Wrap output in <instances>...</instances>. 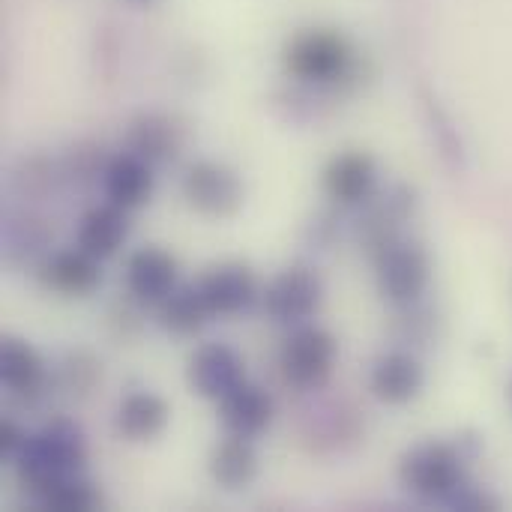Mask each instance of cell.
<instances>
[{"instance_id":"6da1fadb","label":"cell","mask_w":512,"mask_h":512,"mask_svg":"<svg viewBox=\"0 0 512 512\" xmlns=\"http://www.w3.org/2000/svg\"><path fill=\"white\" fill-rule=\"evenodd\" d=\"M483 453L477 432H462L453 441H423L399 462L402 489L423 504H444L471 480L468 471Z\"/></svg>"},{"instance_id":"7a4b0ae2","label":"cell","mask_w":512,"mask_h":512,"mask_svg":"<svg viewBox=\"0 0 512 512\" xmlns=\"http://www.w3.org/2000/svg\"><path fill=\"white\" fill-rule=\"evenodd\" d=\"M87 465V438L81 426L69 417L48 420L39 432H33L24 450L15 459L18 483L42 501L57 483L81 474Z\"/></svg>"},{"instance_id":"3957f363","label":"cell","mask_w":512,"mask_h":512,"mask_svg":"<svg viewBox=\"0 0 512 512\" xmlns=\"http://www.w3.org/2000/svg\"><path fill=\"white\" fill-rule=\"evenodd\" d=\"M282 60L288 75L321 87H339L357 72L354 45L339 30H327V27H312L291 36Z\"/></svg>"},{"instance_id":"277c9868","label":"cell","mask_w":512,"mask_h":512,"mask_svg":"<svg viewBox=\"0 0 512 512\" xmlns=\"http://www.w3.org/2000/svg\"><path fill=\"white\" fill-rule=\"evenodd\" d=\"M375 282L378 294L396 309L420 303L432 282V255L423 243L399 237L375 255Z\"/></svg>"},{"instance_id":"5b68a950","label":"cell","mask_w":512,"mask_h":512,"mask_svg":"<svg viewBox=\"0 0 512 512\" xmlns=\"http://www.w3.org/2000/svg\"><path fill=\"white\" fill-rule=\"evenodd\" d=\"M336 354H339V345L333 333L315 324H300L288 333L279 351V372L285 384L297 390H318L333 375Z\"/></svg>"},{"instance_id":"8992f818","label":"cell","mask_w":512,"mask_h":512,"mask_svg":"<svg viewBox=\"0 0 512 512\" xmlns=\"http://www.w3.org/2000/svg\"><path fill=\"white\" fill-rule=\"evenodd\" d=\"M321 300H324V282L306 264L282 270L261 291V306H264L267 318L282 327L309 324V318L321 309Z\"/></svg>"},{"instance_id":"52a82bcc","label":"cell","mask_w":512,"mask_h":512,"mask_svg":"<svg viewBox=\"0 0 512 512\" xmlns=\"http://www.w3.org/2000/svg\"><path fill=\"white\" fill-rule=\"evenodd\" d=\"M183 195L195 213L210 216V219H228L243 207L246 186L234 168L213 162V159H201L186 168Z\"/></svg>"},{"instance_id":"ba28073f","label":"cell","mask_w":512,"mask_h":512,"mask_svg":"<svg viewBox=\"0 0 512 512\" xmlns=\"http://www.w3.org/2000/svg\"><path fill=\"white\" fill-rule=\"evenodd\" d=\"M363 216L357 222V243L375 258L387 243L402 237L405 222H411L417 210V192L405 183H396L384 192H375L363 204Z\"/></svg>"},{"instance_id":"9c48e42d","label":"cell","mask_w":512,"mask_h":512,"mask_svg":"<svg viewBox=\"0 0 512 512\" xmlns=\"http://www.w3.org/2000/svg\"><path fill=\"white\" fill-rule=\"evenodd\" d=\"M186 381H189L195 396L210 399V402H222L231 390H237L246 381V363L231 345L207 342L189 357Z\"/></svg>"},{"instance_id":"30bf717a","label":"cell","mask_w":512,"mask_h":512,"mask_svg":"<svg viewBox=\"0 0 512 512\" xmlns=\"http://www.w3.org/2000/svg\"><path fill=\"white\" fill-rule=\"evenodd\" d=\"M198 291H201L204 303L210 306L213 318L243 315L261 297L255 273L246 264H240V261H225V264L210 267L198 279Z\"/></svg>"},{"instance_id":"8fae6325","label":"cell","mask_w":512,"mask_h":512,"mask_svg":"<svg viewBox=\"0 0 512 512\" xmlns=\"http://www.w3.org/2000/svg\"><path fill=\"white\" fill-rule=\"evenodd\" d=\"M321 186L339 207H360L378 189V162L366 150L336 153L321 174Z\"/></svg>"},{"instance_id":"7c38bea8","label":"cell","mask_w":512,"mask_h":512,"mask_svg":"<svg viewBox=\"0 0 512 512\" xmlns=\"http://www.w3.org/2000/svg\"><path fill=\"white\" fill-rule=\"evenodd\" d=\"M177 258L162 246H141L126 258V291L138 306H159L177 288Z\"/></svg>"},{"instance_id":"4fadbf2b","label":"cell","mask_w":512,"mask_h":512,"mask_svg":"<svg viewBox=\"0 0 512 512\" xmlns=\"http://www.w3.org/2000/svg\"><path fill=\"white\" fill-rule=\"evenodd\" d=\"M186 141V129L177 117L165 111H144L126 129V150L138 159L156 165H168L180 156Z\"/></svg>"},{"instance_id":"5bb4252c","label":"cell","mask_w":512,"mask_h":512,"mask_svg":"<svg viewBox=\"0 0 512 512\" xmlns=\"http://www.w3.org/2000/svg\"><path fill=\"white\" fill-rule=\"evenodd\" d=\"M39 282L60 297H87L102 285V261L81 246L60 249L39 264Z\"/></svg>"},{"instance_id":"9a60e30c","label":"cell","mask_w":512,"mask_h":512,"mask_svg":"<svg viewBox=\"0 0 512 512\" xmlns=\"http://www.w3.org/2000/svg\"><path fill=\"white\" fill-rule=\"evenodd\" d=\"M372 396L384 405H411L426 387V369L411 351H390L369 372Z\"/></svg>"},{"instance_id":"2e32d148","label":"cell","mask_w":512,"mask_h":512,"mask_svg":"<svg viewBox=\"0 0 512 512\" xmlns=\"http://www.w3.org/2000/svg\"><path fill=\"white\" fill-rule=\"evenodd\" d=\"M0 381L15 399H39L51 384L42 354L18 336L0 339Z\"/></svg>"},{"instance_id":"e0dca14e","label":"cell","mask_w":512,"mask_h":512,"mask_svg":"<svg viewBox=\"0 0 512 512\" xmlns=\"http://www.w3.org/2000/svg\"><path fill=\"white\" fill-rule=\"evenodd\" d=\"M273 414H276L273 396L264 387L249 384V381H243L237 390H231L219 402V420L225 432L237 438H249V441L261 438L270 429Z\"/></svg>"},{"instance_id":"ac0fdd59","label":"cell","mask_w":512,"mask_h":512,"mask_svg":"<svg viewBox=\"0 0 512 512\" xmlns=\"http://www.w3.org/2000/svg\"><path fill=\"white\" fill-rule=\"evenodd\" d=\"M102 189L111 204L132 213L153 198V189H156L153 165L126 150V153L108 159V165L102 171Z\"/></svg>"},{"instance_id":"d6986e66","label":"cell","mask_w":512,"mask_h":512,"mask_svg":"<svg viewBox=\"0 0 512 512\" xmlns=\"http://www.w3.org/2000/svg\"><path fill=\"white\" fill-rule=\"evenodd\" d=\"M129 240V210L105 201L99 207H90L75 231V246H81L84 252H90L99 261L114 258L123 243Z\"/></svg>"},{"instance_id":"ffe728a7","label":"cell","mask_w":512,"mask_h":512,"mask_svg":"<svg viewBox=\"0 0 512 512\" xmlns=\"http://www.w3.org/2000/svg\"><path fill=\"white\" fill-rule=\"evenodd\" d=\"M171 420V408L168 402L153 393V390H135L129 393L120 405H117V414H114V429L123 441H132V444H144V441H153L165 432Z\"/></svg>"},{"instance_id":"44dd1931","label":"cell","mask_w":512,"mask_h":512,"mask_svg":"<svg viewBox=\"0 0 512 512\" xmlns=\"http://www.w3.org/2000/svg\"><path fill=\"white\" fill-rule=\"evenodd\" d=\"M207 471L213 483L225 492H243L255 483L258 477V453L249 438L228 435L219 441L207 459Z\"/></svg>"},{"instance_id":"7402d4cb","label":"cell","mask_w":512,"mask_h":512,"mask_svg":"<svg viewBox=\"0 0 512 512\" xmlns=\"http://www.w3.org/2000/svg\"><path fill=\"white\" fill-rule=\"evenodd\" d=\"M156 318H159V327L177 339H186V336H195L201 333L210 321H213V312L210 306L204 303L198 285H177L159 306H156Z\"/></svg>"},{"instance_id":"603a6c76","label":"cell","mask_w":512,"mask_h":512,"mask_svg":"<svg viewBox=\"0 0 512 512\" xmlns=\"http://www.w3.org/2000/svg\"><path fill=\"white\" fill-rule=\"evenodd\" d=\"M48 243H51L48 228L33 216H21L6 225V258L12 264H24V261L42 264L51 255Z\"/></svg>"},{"instance_id":"cb8c5ba5","label":"cell","mask_w":512,"mask_h":512,"mask_svg":"<svg viewBox=\"0 0 512 512\" xmlns=\"http://www.w3.org/2000/svg\"><path fill=\"white\" fill-rule=\"evenodd\" d=\"M45 510L54 512H93L105 507V495L96 483H90L87 477L75 474L63 483H57L42 501H39Z\"/></svg>"},{"instance_id":"d4e9b609","label":"cell","mask_w":512,"mask_h":512,"mask_svg":"<svg viewBox=\"0 0 512 512\" xmlns=\"http://www.w3.org/2000/svg\"><path fill=\"white\" fill-rule=\"evenodd\" d=\"M99 375H102L99 363L90 354L75 351V354H69L60 363V390L69 393V396H75V399H81V396H87L96 387Z\"/></svg>"},{"instance_id":"484cf974","label":"cell","mask_w":512,"mask_h":512,"mask_svg":"<svg viewBox=\"0 0 512 512\" xmlns=\"http://www.w3.org/2000/svg\"><path fill=\"white\" fill-rule=\"evenodd\" d=\"M60 168H54V162L42 159V156H33V159H24L21 168L15 171V186L21 195H30V198H39L45 195L48 189H54V180L63 177L57 174Z\"/></svg>"},{"instance_id":"4316f807","label":"cell","mask_w":512,"mask_h":512,"mask_svg":"<svg viewBox=\"0 0 512 512\" xmlns=\"http://www.w3.org/2000/svg\"><path fill=\"white\" fill-rule=\"evenodd\" d=\"M99 150L102 147H96V144H78V147H72L69 159L60 165V174L63 177H72L75 183L102 177V171H105L108 162H102V153Z\"/></svg>"},{"instance_id":"83f0119b","label":"cell","mask_w":512,"mask_h":512,"mask_svg":"<svg viewBox=\"0 0 512 512\" xmlns=\"http://www.w3.org/2000/svg\"><path fill=\"white\" fill-rule=\"evenodd\" d=\"M402 318H399V336L402 342H414V345H426L432 339V330H435V321H432V312L420 303H411V306H399Z\"/></svg>"},{"instance_id":"f1b7e54d","label":"cell","mask_w":512,"mask_h":512,"mask_svg":"<svg viewBox=\"0 0 512 512\" xmlns=\"http://www.w3.org/2000/svg\"><path fill=\"white\" fill-rule=\"evenodd\" d=\"M447 507L462 512H495L501 510V501H498V495H492L486 486L468 480V483L447 501Z\"/></svg>"},{"instance_id":"f546056e","label":"cell","mask_w":512,"mask_h":512,"mask_svg":"<svg viewBox=\"0 0 512 512\" xmlns=\"http://www.w3.org/2000/svg\"><path fill=\"white\" fill-rule=\"evenodd\" d=\"M27 432L15 423V420H3L0 423V453L6 456V459H18V453L24 450V444H27Z\"/></svg>"},{"instance_id":"4dcf8cb0","label":"cell","mask_w":512,"mask_h":512,"mask_svg":"<svg viewBox=\"0 0 512 512\" xmlns=\"http://www.w3.org/2000/svg\"><path fill=\"white\" fill-rule=\"evenodd\" d=\"M129 3H153V0H129Z\"/></svg>"},{"instance_id":"1f68e13d","label":"cell","mask_w":512,"mask_h":512,"mask_svg":"<svg viewBox=\"0 0 512 512\" xmlns=\"http://www.w3.org/2000/svg\"><path fill=\"white\" fill-rule=\"evenodd\" d=\"M510 405H512V387H510Z\"/></svg>"}]
</instances>
